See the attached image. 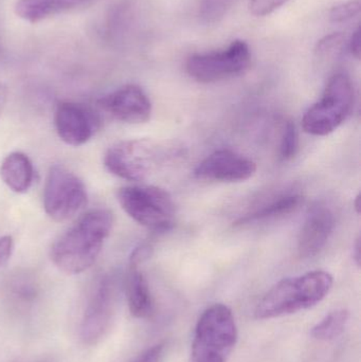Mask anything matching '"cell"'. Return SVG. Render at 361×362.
<instances>
[{
    "label": "cell",
    "mask_w": 361,
    "mask_h": 362,
    "mask_svg": "<svg viewBox=\"0 0 361 362\" xmlns=\"http://www.w3.org/2000/svg\"><path fill=\"white\" fill-rule=\"evenodd\" d=\"M350 313L345 308L333 310L312 329V336L320 341H329L341 336L349 322Z\"/></svg>",
    "instance_id": "ac0fdd59"
},
{
    "label": "cell",
    "mask_w": 361,
    "mask_h": 362,
    "mask_svg": "<svg viewBox=\"0 0 361 362\" xmlns=\"http://www.w3.org/2000/svg\"><path fill=\"white\" fill-rule=\"evenodd\" d=\"M118 287L112 276L100 281L85 310L80 327L82 341L88 346L97 344L110 329L116 308Z\"/></svg>",
    "instance_id": "9c48e42d"
},
{
    "label": "cell",
    "mask_w": 361,
    "mask_h": 362,
    "mask_svg": "<svg viewBox=\"0 0 361 362\" xmlns=\"http://www.w3.org/2000/svg\"><path fill=\"white\" fill-rule=\"evenodd\" d=\"M354 206H355L356 212L360 214V195L358 194L355 197V202H354Z\"/></svg>",
    "instance_id": "f546056e"
},
{
    "label": "cell",
    "mask_w": 361,
    "mask_h": 362,
    "mask_svg": "<svg viewBox=\"0 0 361 362\" xmlns=\"http://www.w3.org/2000/svg\"><path fill=\"white\" fill-rule=\"evenodd\" d=\"M126 296L131 316L143 319L152 314L153 299L150 286L138 266H129L126 280Z\"/></svg>",
    "instance_id": "2e32d148"
},
{
    "label": "cell",
    "mask_w": 361,
    "mask_h": 362,
    "mask_svg": "<svg viewBox=\"0 0 361 362\" xmlns=\"http://www.w3.org/2000/svg\"><path fill=\"white\" fill-rule=\"evenodd\" d=\"M350 51L352 55L356 59H360V29L357 28L352 35L351 40H350Z\"/></svg>",
    "instance_id": "4316f807"
},
{
    "label": "cell",
    "mask_w": 361,
    "mask_h": 362,
    "mask_svg": "<svg viewBox=\"0 0 361 362\" xmlns=\"http://www.w3.org/2000/svg\"><path fill=\"white\" fill-rule=\"evenodd\" d=\"M343 36L341 33H333L322 38L317 45V52L326 53L334 51L335 49L343 46Z\"/></svg>",
    "instance_id": "cb8c5ba5"
},
{
    "label": "cell",
    "mask_w": 361,
    "mask_h": 362,
    "mask_svg": "<svg viewBox=\"0 0 361 362\" xmlns=\"http://www.w3.org/2000/svg\"><path fill=\"white\" fill-rule=\"evenodd\" d=\"M160 146L146 139L126 140L108 148L104 165L112 175L129 181H142L154 173L162 161Z\"/></svg>",
    "instance_id": "8992f818"
},
{
    "label": "cell",
    "mask_w": 361,
    "mask_h": 362,
    "mask_svg": "<svg viewBox=\"0 0 361 362\" xmlns=\"http://www.w3.org/2000/svg\"><path fill=\"white\" fill-rule=\"evenodd\" d=\"M256 172V163L248 157L230 150H218L199 163L194 175L201 180L242 182Z\"/></svg>",
    "instance_id": "30bf717a"
},
{
    "label": "cell",
    "mask_w": 361,
    "mask_h": 362,
    "mask_svg": "<svg viewBox=\"0 0 361 362\" xmlns=\"http://www.w3.org/2000/svg\"><path fill=\"white\" fill-rule=\"evenodd\" d=\"M298 151V133L296 125L288 121L282 134L281 144H280V155L283 160L294 158Z\"/></svg>",
    "instance_id": "ffe728a7"
},
{
    "label": "cell",
    "mask_w": 361,
    "mask_h": 362,
    "mask_svg": "<svg viewBox=\"0 0 361 362\" xmlns=\"http://www.w3.org/2000/svg\"><path fill=\"white\" fill-rule=\"evenodd\" d=\"M288 0H250V12L256 16H266L288 2Z\"/></svg>",
    "instance_id": "7402d4cb"
},
{
    "label": "cell",
    "mask_w": 361,
    "mask_h": 362,
    "mask_svg": "<svg viewBox=\"0 0 361 362\" xmlns=\"http://www.w3.org/2000/svg\"><path fill=\"white\" fill-rule=\"evenodd\" d=\"M235 0H201L199 16L206 23H216L229 12Z\"/></svg>",
    "instance_id": "d6986e66"
},
{
    "label": "cell",
    "mask_w": 361,
    "mask_h": 362,
    "mask_svg": "<svg viewBox=\"0 0 361 362\" xmlns=\"http://www.w3.org/2000/svg\"><path fill=\"white\" fill-rule=\"evenodd\" d=\"M6 99H8V91H6V86L0 82V114L6 106Z\"/></svg>",
    "instance_id": "83f0119b"
},
{
    "label": "cell",
    "mask_w": 361,
    "mask_h": 362,
    "mask_svg": "<svg viewBox=\"0 0 361 362\" xmlns=\"http://www.w3.org/2000/svg\"><path fill=\"white\" fill-rule=\"evenodd\" d=\"M332 210L324 204L309 209L298 238V252L301 257H315L326 247L334 230Z\"/></svg>",
    "instance_id": "4fadbf2b"
},
{
    "label": "cell",
    "mask_w": 361,
    "mask_h": 362,
    "mask_svg": "<svg viewBox=\"0 0 361 362\" xmlns=\"http://www.w3.org/2000/svg\"><path fill=\"white\" fill-rule=\"evenodd\" d=\"M165 352V344H157L144 351L133 362H162Z\"/></svg>",
    "instance_id": "603a6c76"
},
{
    "label": "cell",
    "mask_w": 361,
    "mask_h": 362,
    "mask_svg": "<svg viewBox=\"0 0 361 362\" xmlns=\"http://www.w3.org/2000/svg\"><path fill=\"white\" fill-rule=\"evenodd\" d=\"M100 107L121 122L141 124L152 115V103L148 95L137 85H126L99 100Z\"/></svg>",
    "instance_id": "8fae6325"
},
{
    "label": "cell",
    "mask_w": 361,
    "mask_h": 362,
    "mask_svg": "<svg viewBox=\"0 0 361 362\" xmlns=\"http://www.w3.org/2000/svg\"><path fill=\"white\" fill-rule=\"evenodd\" d=\"M42 202L47 215L53 221H68L87 204L86 187L73 172L54 165L47 175Z\"/></svg>",
    "instance_id": "ba28073f"
},
{
    "label": "cell",
    "mask_w": 361,
    "mask_h": 362,
    "mask_svg": "<svg viewBox=\"0 0 361 362\" xmlns=\"http://www.w3.org/2000/svg\"><path fill=\"white\" fill-rule=\"evenodd\" d=\"M0 177L6 187L15 193H25L33 183V165L23 153H11L2 160Z\"/></svg>",
    "instance_id": "5bb4252c"
},
{
    "label": "cell",
    "mask_w": 361,
    "mask_h": 362,
    "mask_svg": "<svg viewBox=\"0 0 361 362\" xmlns=\"http://www.w3.org/2000/svg\"><path fill=\"white\" fill-rule=\"evenodd\" d=\"M333 283V276L324 270L284 279L261 299L254 317L268 320L314 308L330 293Z\"/></svg>",
    "instance_id": "7a4b0ae2"
},
{
    "label": "cell",
    "mask_w": 361,
    "mask_h": 362,
    "mask_svg": "<svg viewBox=\"0 0 361 362\" xmlns=\"http://www.w3.org/2000/svg\"><path fill=\"white\" fill-rule=\"evenodd\" d=\"M361 245H360V238H358L356 240L355 246H354V259H355L356 265L358 267H360V262H361Z\"/></svg>",
    "instance_id": "f1b7e54d"
},
{
    "label": "cell",
    "mask_w": 361,
    "mask_h": 362,
    "mask_svg": "<svg viewBox=\"0 0 361 362\" xmlns=\"http://www.w3.org/2000/svg\"><path fill=\"white\" fill-rule=\"evenodd\" d=\"M54 124L61 141L68 146H81L91 139L97 129V121L85 106L61 102L55 110Z\"/></svg>",
    "instance_id": "7c38bea8"
},
{
    "label": "cell",
    "mask_w": 361,
    "mask_h": 362,
    "mask_svg": "<svg viewBox=\"0 0 361 362\" xmlns=\"http://www.w3.org/2000/svg\"><path fill=\"white\" fill-rule=\"evenodd\" d=\"M250 62L251 53L247 42L235 40L224 50L191 55L187 59L186 70L197 82L208 84L244 74Z\"/></svg>",
    "instance_id": "52a82bcc"
},
{
    "label": "cell",
    "mask_w": 361,
    "mask_h": 362,
    "mask_svg": "<svg viewBox=\"0 0 361 362\" xmlns=\"http://www.w3.org/2000/svg\"><path fill=\"white\" fill-rule=\"evenodd\" d=\"M112 225L114 216L110 211H89L53 244L51 261L65 274H82L97 261Z\"/></svg>",
    "instance_id": "6da1fadb"
},
{
    "label": "cell",
    "mask_w": 361,
    "mask_h": 362,
    "mask_svg": "<svg viewBox=\"0 0 361 362\" xmlns=\"http://www.w3.org/2000/svg\"><path fill=\"white\" fill-rule=\"evenodd\" d=\"M355 101L351 78L337 74L329 81L321 99L305 112L302 119L305 133L328 136L336 131L351 115Z\"/></svg>",
    "instance_id": "5b68a950"
},
{
    "label": "cell",
    "mask_w": 361,
    "mask_h": 362,
    "mask_svg": "<svg viewBox=\"0 0 361 362\" xmlns=\"http://www.w3.org/2000/svg\"><path fill=\"white\" fill-rule=\"evenodd\" d=\"M237 341L232 310L224 304H214L197 321L191 362H226Z\"/></svg>",
    "instance_id": "3957f363"
},
{
    "label": "cell",
    "mask_w": 361,
    "mask_h": 362,
    "mask_svg": "<svg viewBox=\"0 0 361 362\" xmlns=\"http://www.w3.org/2000/svg\"><path fill=\"white\" fill-rule=\"evenodd\" d=\"M119 204L136 223L155 232H167L175 225L172 196L154 185H131L117 192Z\"/></svg>",
    "instance_id": "277c9868"
},
{
    "label": "cell",
    "mask_w": 361,
    "mask_h": 362,
    "mask_svg": "<svg viewBox=\"0 0 361 362\" xmlns=\"http://www.w3.org/2000/svg\"><path fill=\"white\" fill-rule=\"evenodd\" d=\"M302 202L303 197L300 194H288V195L280 196L278 199L263 204L260 208L239 217L235 221V225H250V223H259V221L285 216V215L295 212L301 206Z\"/></svg>",
    "instance_id": "e0dca14e"
},
{
    "label": "cell",
    "mask_w": 361,
    "mask_h": 362,
    "mask_svg": "<svg viewBox=\"0 0 361 362\" xmlns=\"http://www.w3.org/2000/svg\"><path fill=\"white\" fill-rule=\"evenodd\" d=\"M152 255V247L148 245H140L131 252L129 257V266H138L140 267L142 263L146 261Z\"/></svg>",
    "instance_id": "d4e9b609"
},
{
    "label": "cell",
    "mask_w": 361,
    "mask_h": 362,
    "mask_svg": "<svg viewBox=\"0 0 361 362\" xmlns=\"http://www.w3.org/2000/svg\"><path fill=\"white\" fill-rule=\"evenodd\" d=\"M14 250V242L12 236L6 235L0 238V267L6 265L12 257Z\"/></svg>",
    "instance_id": "484cf974"
},
{
    "label": "cell",
    "mask_w": 361,
    "mask_h": 362,
    "mask_svg": "<svg viewBox=\"0 0 361 362\" xmlns=\"http://www.w3.org/2000/svg\"><path fill=\"white\" fill-rule=\"evenodd\" d=\"M360 12V0H351L334 6L331 10L330 18L333 23H345L354 18Z\"/></svg>",
    "instance_id": "44dd1931"
},
{
    "label": "cell",
    "mask_w": 361,
    "mask_h": 362,
    "mask_svg": "<svg viewBox=\"0 0 361 362\" xmlns=\"http://www.w3.org/2000/svg\"><path fill=\"white\" fill-rule=\"evenodd\" d=\"M89 1L90 0H18L15 12L23 21L35 23L53 15L80 8Z\"/></svg>",
    "instance_id": "9a60e30c"
}]
</instances>
